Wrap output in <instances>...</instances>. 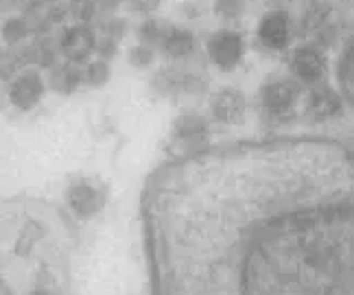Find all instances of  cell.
<instances>
[{
  "label": "cell",
  "mask_w": 354,
  "mask_h": 295,
  "mask_svg": "<svg viewBox=\"0 0 354 295\" xmlns=\"http://www.w3.org/2000/svg\"><path fill=\"white\" fill-rule=\"evenodd\" d=\"M22 68V59L16 50L7 48H0V82H11Z\"/></svg>",
  "instance_id": "e0dca14e"
},
{
  "label": "cell",
  "mask_w": 354,
  "mask_h": 295,
  "mask_svg": "<svg viewBox=\"0 0 354 295\" xmlns=\"http://www.w3.org/2000/svg\"><path fill=\"white\" fill-rule=\"evenodd\" d=\"M59 50L68 59V64H84L90 59V55L97 50V35L86 24H75L68 26L59 39Z\"/></svg>",
  "instance_id": "8fae6325"
},
{
  "label": "cell",
  "mask_w": 354,
  "mask_h": 295,
  "mask_svg": "<svg viewBox=\"0 0 354 295\" xmlns=\"http://www.w3.org/2000/svg\"><path fill=\"white\" fill-rule=\"evenodd\" d=\"M208 136V120L203 118L201 114L188 112L184 116H180L175 120L173 127V140L177 144H197V149H203L199 146V142Z\"/></svg>",
  "instance_id": "7c38bea8"
},
{
  "label": "cell",
  "mask_w": 354,
  "mask_h": 295,
  "mask_svg": "<svg viewBox=\"0 0 354 295\" xmlns=\"http://www.w3.org/2000/svg\"><path fill=\"white\" fill-rule=\"evenodd\" d=\"M342 112H344V99L335 88H330L324 82L308 88L304 114L313 120V123H324V120H330Z\"/></svg>",
  "instance_id": "ba28073f"
},
{
  "label": "cell",
  "mask_w": 354,
  "mask_h": 295,
  "mask_svg": "<svg viewBox=\"0 0 354 295\" xmlns=\"http://www.w3.org/2000/svg\"><path fill=\"white\" fill-rule=\"evenodd\" d=\"M75 225L35 197L0 201V295H71Z\"/></svg>",
  "instance_id": "7a4b0ae2"
},
{
  "label": "cell",
  "mask_w": 354,
  "mask_h": 295,
  "mask_svg": "<svg viewBox=\"0 0 354 295\" xmlns=\"http://www.w3.org/2000/svg\"><path fill=\"white\" fill-rule=\"evenodd\" d=\"M339 79H342V86H346L348 99H350V92H352V55H350V50H346L342 59H339Z\"/></svg>",
  "instance_id": "44dd1931"
},
{
  "label": "cell",
  "mask_w": 354,
  "mask_h": 295,
  "mask_svg": "<svg viewBox=\"0 0 354 295\" xmlns=\"http://www.w3.org/2000/svg\"><path fill=\"white\" fill-rule=\"evenodd\" d=\"M299 99H302V86L293 77L269 79L261 90L263 116L269 123H289L297 112Z\"/></svg>",
  "instance_id": "3957f363"
},
{
  "label": "cell",
  "mask_w": 354,
  "mask_h": 295,
  "mask_svg": "<svg viewBox=\"0 0 354 295\" xmlns=\"http://www.w3.org/2000/svg\"><path fill=\"white\" fill-rule=\"evenodd\" d=\"M206 50L216 68L223 73H232L245 57V39L239 31L221 29L208 37Z\"/></svg>",
  "instance_id": "8992f818"
},
{
  "label": "cell",
  "mask_w": 354,
  "mask_h": 295,
  "mask_svg": "<svg viewBox=\"0 0 354 295\" xmlns=\"http://www.w3.org/2000/svg\"><path fill=\"white\" fill-rule=\"evenodd\" d=\"M84 77H86V82L92 86H105L107 79H110V68H107L105 61H92L86 68Z\"/></svg>",
  "instance_id": "d6986e66"
},
{
  "label": "cell",
  "mask_w": 354,
  "mask_h": 295,
  "mask_svg": "<svg viewBox=\"0 0 354 295\" xmlns=\"http://www.w3.org/2000/svg\"><path fill=\"white\" fill-rule=\"evenodd\" d=\"M66 206L77 219L90 221L107 206V189L88 178L75 180L66 191Z\"/></svg>",
  "instance_id": "277c9868"
},
{
  "label": "cell",
  "mask_w": 354,
  "mask_h": 295,
  "mask_svg": "<svg viewBox=\"0 0 354 295\" xmlns=\"http://www.w3.org/2000/svg\"><path fill=\"white\" fill-rule=\"evenodd\" d=\"M162 50L171 59H184L195 50V35L182 26H169V33L162 42Z\"/></svg>",
  "instance_id": "4fadbf2b"
},
{
  "label": "cell",
  "mask_w": 354,
  "mask_h": 295,
  "mask_svg": "<svg viewBox=\"0 0 354 295\" xmlns=\"http://www.w3.org/2000/svg\"><path fill=\"white\" fill-rule=\"evenodd\" d=\"M248 9V0H214V13L225 20L241 18Z\"/></svg>",
  "instance_id": "ac0fdd59"
},
{
  "label": "cell",
  "mask_w": 354,
  "mask_h": 295,
  "mask_svg": "<svg viewBox=\"0 0 354 295\" xmlns=\"http://www.w3.org/2000/svg\"><path fill=\"white\" fill-rule=\"evenodd\" d=\"M84 82V70L79 68L75 64H64L59 68L53 73V79H50V86L55 88L57 92H73L81 86Z\"/></svg>",
  "instance_id": "5bb4252c"
},
{
  "label": "cell",
  "mask_w": 354,
  "mask_h": 295,
  "mask_svg": "<svg viewBox=\"0 0 354 295\" xmlns=\"http://www.w3.org/2000/svg\"><path fill=\"white\" fill-rule=\"evenodd\" d=\"M158 3H160V0H131V5L136 9H140V11H151V9L158 7Z\"/></svg>",
  "instance_id": "603a6c76"
},
{
  "label": "cell",
  "mask_w": 354,
  "mask_h": 295,
  "mask_svg": "<svg viewBox=\"0 0 354 295\" xmlns=\"http://www.w3.org/2000/svg\"><path fill=\"white\" fill-rule=\"evenodd\" d=\"M71 13L79 20V24H86L94 16V3L92 0H71Z\"/></svg>",
  "instance_id": "ffe728a7"
},
{
  "label": "cell",
  "mask_w": 354,
  "mask_h": 295,
  "mask_svg": "<svg viewBox=\"0 0 354 295\" xmlns=\"http://www.w3.org/2000/svg\"><path fill=\"white\" fill-rule=\"evenodd\" d=\"M258 42L267 50H284L291 44L293 22L287 11H269L258 24Z\"/></svg>",
  "instance_id": "30bf717a"
},
{
  "label": "cell",
  "mask_w": 354,
  "mask_h": 295,
  "mask_svg": "<svg viewBox=\"0 0 354 295\" xmlns=\"http://www.w3.org/2000/svg\"><path fill=\"white\" fill-rule=\"evenodd\" d=\"M0 33H3V42L11 48V46H16L26 39V35H29V22H26L24 18L13 16L3 24V31Z\"/></svg>",
  "instance_id": "9a60e30c"
},
{
  "label": "cell",
  "mask_w": 354,
  "mask_h": 295,
  "mask_svg": "<svg viewBox=\"0 0 354 295\" xmlns=\"http://www.w3.org/2000/svg\"><path fill=\"white\" fill-rule=\"evenodd\" d=\"M352 153L324 136L175 155L142 193L151 295H352Z\"/></svg>",
  "instance_id": "6da1fadb"
},
{
  "label": "cell",
  "mask_w": 354,
  "mask_h": 295,
  "mask_svg": "<svg viewBox=\"0 0 354 295\" xmlns=\"http://www.w3.org/2000/svg\"><path fill=\"white\" fill-rule=\"evenodd\" d=\"M129 61L136 66V68H145V66H149V64L153 61V48H149V46H145V44L131 48V53H129Z\"/></svg>",
  "instance_id": "7402d4cb"
},
{
  "label": "cell",
  "mask_w": 354,
  "mask_h": 295,
  "mask_svg": "<svg viewBox=\"0 0 354 295\" xmlns=\"http://www.w3.org/2000/svg\"><path fill=\"white\" fill-rule=\"evenodd\" d=\"M169 33V24L160 22V20H147L142 26H140V42L149 48L153 46H162V42H165V37Z\"/></svg>",
  "instance_id": "2e32d148"
},
{
  "label": "cell",
  "mask_w": 354,
  "mask_h": 295,
  "mask_svg": "<svg viewBox=\"0 0 354 295\" xmlns=\"http://www.w3.org/2000/svg\"><path fill=\"white\" fill-rule=\"evenodd\" d=\"M44 92H46V82L42 79V75L33 68L20 70L7 86L9 103L20 112L35 110L39 101L44 99Z\"/></svg>",
  "instance_id": "52a82bcc"
},
{
  "label": "cell",
  "mask_w": 354,
  "mask_h": 295,
  "mask_svg": "<svg viewBox=\"0 0 354 295\" xmlns=\"http://www.w3.org/2000/svg\"><path fill=\"white\" fill-rule=\"evenodd\" d=\"M16 3V0H0V11H7L11 9V5Z\"/></svg>",
  "instance_id": "cb8c5ba5"
},
{
  "label": "cell",
  "mask_w": 354,
  "mask_h": 295,
  "mask_svg": "<svg viewBox=\"0 0 354 295\" xmlns=\"http://www.w3.org/2000/svg\"><path fill=\"white\" fill-rule=\"evenodd\" d=\"M291 73L299 86H317L328 73V57L317 44H299L291 53Z\"/></svg>",
  "instance_id": "5b68a950"
},
{
  "label": "cell",
  "mask_w": 354,
  "mask_h": 295,
  "mask_svg": "<svg viewBox=\"0 0 354 295\" xmlns=\"http://www.w3.org/2000/svg\"><path fill=\"white\" fill-rule=\"evenodd\" d=\"M210 114L216 123L241 125L248 114V97L236 88H221L210 97Z\"/></svg>",
  "instance_id": "9c48e42d"
}]
</instances>
